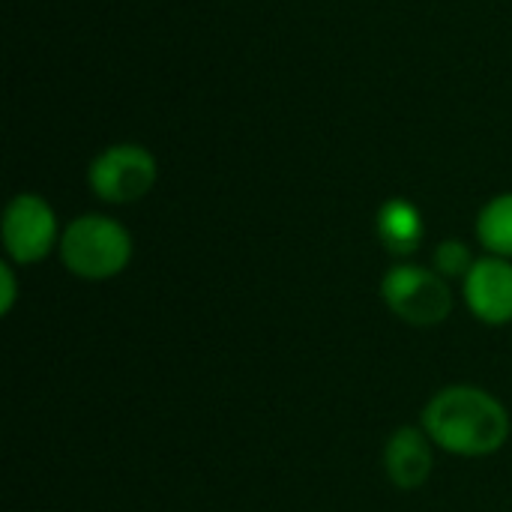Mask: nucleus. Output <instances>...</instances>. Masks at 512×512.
I'll return each instance as SVG.
<instances>
[{"label": "nucleus", "mask_w": 512, "mask_h": 512, "mask_svg": "<svg viewBox=\"0 0 512 512\" xmlns=\"http://www.w3.org/2000/svg\"><path fill=\"white\" fill-rule=\"evenodd\" d=\"M93 195L108 204H132L156 183V159L138 144H114L102 150L87 171Z\"/></svg>", "instance_id": "20e7f679"}, {"label": "nucleus", "mask_w": 512, "mask_h": 512, "mask_svg": "<svg viewBox=\"0 0 512 512\" xmlns=\"http://www.w3.org/2000/svg\"><path fill=\"white\" fill-rule=\"evenodd\" d=\"M432 438L420 429H399L384 450V465L399 489H420L432 474Z\"/></svg>", "instance_id": "0eeeda50"}, {"label": "nucleus", "mask_w": 512, "mask_h": 512, "mask_svg": "<svg viewBox=\"0 0 512 512\" xmlns=\"http://www.w3.org/2000/svg\"><path fill=\"white\" fill-rule=\"evenodd\" d=\"M57 240V219L39 195H18L3 213V246L12 261L36 264Z\"/></svg>", "instance_id": "39448f33"}, {"label": "nucleus", "mask_w": 512, "mask_h": 512, "mask_svg": "<svg viewBox=\"0 0 512 512\" xmlns=\"http://www.w3.org/2000/svg\"><path fill=\"white\" fill-rule=\"evenodd\" d=\"M0 285H3V294H0V312L9 315L12 306H15V294H18V285H15V273L9 264H0Z\"/></svg>", "instance_id": "9b49d317"}, {"label": "nucleus", "mask_w": 512, "mask_h": 512, "mask_svg": "<svg viewBox=\"0 0 512 512\" xmlns=\"http://www.w3.org/2000/svg\"><path fill=\"white\" fill-rule=\"evenodd\" d=\"M381 294H384V303L402 321L417 324V327L441 324L453 309V294L444 276L417 264L393 267L381 282Z\"/></svg>", "instance_id": "7ed1b4c3"}, {"label": "nucleus", "mask_w": 512, "mask_h": 512, "mask_svg": "<svg viewBox=\"0 0 512 512\" xmlns=\"http://www.w3.org/2000/svg\"><path fill=\"white\" fill-rule=\"evenodd\" d=\"M465 300L486 324L512 321V264L507 258H480L465 276Z\"/></svg>", "instance_id": "423d86ee"}, {"label": "nucleus", "mask_w": 512, "mask_h": 512, "mask_svg": "<svg viewBox=\"0 0 512 512\" xmlns=\"http://www.w3.org/2000/svg\"><path fill=\"white\" fill-rule=\"evenodd\" d=\"M378 237L393 255H411L423 243V216L420 210L405 201L393 198L378 210Z\"/></svg>", "instance_id": "6e6552de"}, {"label": "nucleus", "mask_w": 512, "mask_h": 512, "mask_svg": "<svg viewBox=\"0 0 512 512\" xmlns=\"http://www.w3.org/2000/svg\"><path fill=\"white\" fill-rule=\"evenodd\" d=\"M477 237L492 255L512 258V192L498 195L483 207L477 219Z\"/></svg>", "instance_id": "1a4fd4ad"}, {"label": "nucleus", "mask_w": 512, "mask_h": 512, "mask_svg": "<svg viewBox=\"0 0 512 512\" xmlns=\"http://www.w3.org/2000/svg\"><path fill=\"white\" fill-rule=\"evenodd\" d=\"M426 435L456 456H489L510 438L507 408L480 387H447L423 411Z\"/></svg>", "instance_id": "f257e3e1"}, {"label": "nucleus", "mask_w": 512, "mask_h": 512, "mask_svg": "<svg viewBox=\"0 0 512 512\" xmlns=\"http://www.w3.org/2000/svg\"><path fill=\"white\" fill-rule=\"evenodd\" d=\"M474 255L465 243L459 240H444L435 252V267L444 279H456V276H468L474 267Z\"/></svg>", "instance_id": "9d476101"}, {"label": "nucleus", "mask_w": 512, "mask_h": 512, "mask_svg": "<svg viewBox=\"0 0 512 512\" xmlns=\"http://www.w3.org/2000/svg\"><path fill=\"white\" fill-rule=\"evenodd\" d=\"M60 258L63 264L81 279H111L126 270L132 258V237L129 231L108 219V216H78L60 237Z\"/></svg>", "instance_id": "f03ea898"}]
</instances>
